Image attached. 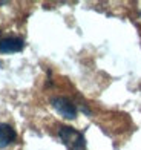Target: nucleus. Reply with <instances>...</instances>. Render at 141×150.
<instances>
[{"mask_svg": "<svg viewBox=\"0 0 141 150\" xmlns=\"http://www.w3.org/2000/svg\"><path fill=\"white\" fill-rule=\"evenodd\" d=\"M51 106L55 109V112L58 115H62L66 120H75L78 113L77 104L71 101L66 97H52L51 98Z\"/></svg>", "mask_w": 141, "mask_h": 150, "instance_id": "obj_2", "label": "nucleus"}, {"mask_svg": "<svg viewBox=\"0 0 141 150\" xmlns=\"http://www.w3.org/2000/svg\"><path fill=\"white\" fill-rule=\"evenodd\" d=\"M25 49V40L22 37L0 38V54H16Z\"/></svg>", "mask_w": 141, "mask_h": 150, "instance_id": "obj_3", "label": "nucleus"}, {"mask_svg": "<svg viewBox=\"0 0 141 150\" xmlns=\"http://www.w3.org/2000/svg\"><path fill=\"white\" fill-rule=\"evenodd\" d=\"M57 135L68 150H86L88 149L84 133L71 126H60Z\"/></svg>", "mask_w": 141, "mask_h": 150, "instance_id": "obj_1", "label": "nucleus"}, {"mask_svg": "<svg viewBox=\"0 0 141 150\" xmlns=\"http://www.w3.org/2000/svg\"><path fill=\"white\" fill-rule=\"evenodd\" d=\"M17 141V132L11 124L0 122V149H6Z\"/></svg>", "mask_w": 141, "mask_h": 150, "instance_id": "obj_4", "label": "nucleus"}]
</instances>
